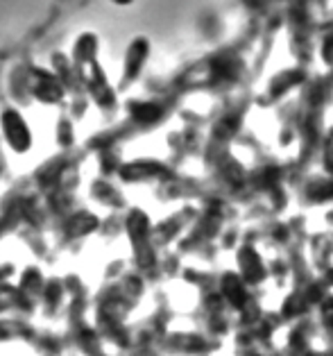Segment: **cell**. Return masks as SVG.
<instances>
[{"mask_svg": "<svg viewBox=\"0 0 333 356\" xmlns=\"http://www.w3.org/2000/svg\"><path fill=\"white\" fill-rule=\"evenodd\" d=\"M120 3H125V0H120Z\"/></svg>", "mask_w": 333, "mask_h": 356, "instance_id": "1", "label": "cell"}]
</instances>
